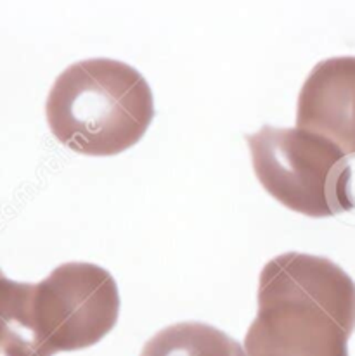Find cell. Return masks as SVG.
I'll return each instance as SVG.
<instances>
[{
    "label": "cell",
    "mask_w": 355,
    "mask_h": 356,
    "mask_svg": "<svg viewBox=\"0 0 355 356\" xmlns=\"http://www.w3.org/2000/svg\"><path fill=\"white\" fill-rule=\"evenodd\" d=\"M355 282L322 256L284 252L262 268L246 356H349Z\"/></svg>",
    "instance_id": "6da1fadb"
},
{
    "label": "cell",
    "mask_w": 355,
    "mask_h": 356,
    "mask_svg": "<svg viewBox=\"0 0 355 356\" xmlns=\"http://www.w3.org/2000/svg\"><path fill=\"white\" fill-rule=\"evenodd\" d=\"M246 142L262 187L291 211L326 218L355 206L349 156L329 138L267 124Z\"/></svg>",
    "instance_id": "3957f363"
},
{
    "label": "cell",
    "mask_w": 355,
    "mask_h": 356,
    "mask_svg": "<svg viewBox=\"0 0 355 356\" xmlns=\"http://www.w3.org/2000/svg\"><path fill=\"white\" fill-rule=\"evenodd\" d=\"M35 313L54 353L104 339L118 322L120 293L111 273L94 263H63L35 284Z\"/></svg>",
    "instance_id": "277c9868"
},
{
    "label": "cell",
    "mask_w": 355,
    "mask_h": 356,
    "mask_svg": "<svg viewBox=\"0 0 355 356\" xmlns=\"http://www.w3.org/2000/svg\"><path fill=\"white\" fill-rule=\"evenodd\" d=\"M45 116L63 145L85 156L134 147L155 118V99L136 67L94 58L66 67L49 92Z\"/></svg>",
    "instance_id": "7a4b0ae2"
},
{
    "label": "cell",
    "mask_w": 355,
    "mask_h": 356,
    "mask_svg": "<svg viewBox=\"0 0 355 356\" xmlns=\"http://www.w3.org/2000/svg\"><path fill=\"white\" fill-rule=\"evenodd\" d=\"M35 313V284L0 279V356H52Z\"/></svg>",
    "instance_id": "8992f818"
},
{
    "label": "cell",
    "mask_w": 355,
    "mask_h": 356,
    "mask_svg": "<svg viewBox=\"0 0 355 356\" xmlns=\"http://www.w3.org/2000/svg\"><path fill=\"white\" fill-rule=\"evenodd\" d=\"M2 277H3V273H2V270H0V279H2Z\"/></svg>",
    "instance_id": "ba28073f"
},
{
    "label": "cell",
    "mask_w": 355,
    "mask_h": 356,
    "mask_svg": "<svg viewBox=\"0 0 355 356\" xmlns=\"http://www.w3.org/2000/svg\"><path fill=\"white\" fill-rule=\"evenodd\" d=\"M141 356H246L236 339L203 322H180L156 332Z\"/></svg>",
    "instance_id": "52a82bcc"
},
{
    "label": "cell",
    "mask_w": 355,
    "mask_h": 356,
    "mask_svg": "<svg viewBox=\"0 0 355 356\" xmlns=\"http://www.w3.org/2000/svg\"><path fill=\"white\" fill-rule=\"evenodd\" d=\"M297 127L355 156V58H329L312 67L298 95Z\"/></svg>",
    "instance_id": "5b68a950"
}]
</instances>
